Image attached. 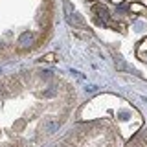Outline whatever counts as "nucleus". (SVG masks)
I'll list each match as a JSON object with an SVG mask.
<instances>
[{"label": "nucleus", "instance_id": "5", "mask_svg": "<svg viewBox=\"0 0 147 147\" xmlns=\"http://www.w3.org/2000/svg\"><path fill=\"white\" fill-rule=\"evenodd\" d=\"M144 50H147V39L144 40V42H142V46H140V48H138V53H142Z\"/></svg>", "mask_w": 147, "mask_h": 147}, {"label": "nucleus", "instance_id": "1", "mask_svg": "<svg viewBox=\"0 0 147 147\" xmlns=\"http://www.w3.org/2000/svg\"><path fill=\"white\" fill-rule=\"evenodd\" d=\"M92 11H94V13H96L98 17H103L105 20L109 18V9L105 7L103 4H94V7H92Z\"/></svg>", "mask_w": 147, "mask_h": 147}, {"label": "nucleus", "instance_id": "2", "mask_svg": "<svg viewBox=\"0 0 147 147\" xmlns=\"http://www.w3.org/2000/svg\"><path fill=\"white\" fill-rule=\"evenodd\" d=\"M131 11H132V13H144V11H145V7L142 6V4L134 2V4H131Z\"/></svg>", "mask_w": 147, "mask_h": 147}, {"label": "nucleus", "instance_id": "6", "mask_svg": "<svg viewBox=\"0 0 147 147\" xmlns=\"http://www.w3.org/2000/svg\"><path fill=\"white\" fill-rule=\"evenodd\" d=\"M112 2H114V4H121L123 0H112Z\"/></svg>", "mask_w": 147, "mask_h": 147}, {"label": "nucleus", "instance_id": "4", "mask_svg": "<svg viewBox=\"0 0 147 147\" xmlns=\"http://www.w3.org/2000/svg\"><path fill=\"white\" fill-rule=\"evenodd\" d=\"M55 59H57V55H55V53H46L44 57H42V61H46V63H55Z\"/></svg>", "mask_w": 147, "mask_h": 147}, {"label": "nucleus", "instance_id": "3", "mask_svg": "<svg viewBox=\"0 0 147 147\" xmlns=\"http://www.w3.org/2000/svg\"><path fill=\"white\" fill-rule=\"evenodd\" d=\"M20 44H22V46H26V48L31 44V37H30V33H26V35H22V37H20Z\"/></svg>", "mask_w": 147, "mask_h": 147}]
</instances>
